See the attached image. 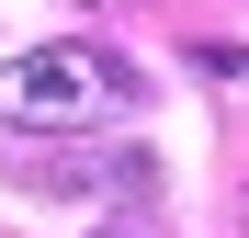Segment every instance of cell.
I'll list each match as a JSON object with an SVG mask.
<instances>
[{"mask_svg":"<svg viewBox=\"0 0 249 238\" xmlns=\"http://www.w3.org/2000/svg\"><path fill=\"white\" fill-rule=\"evenodd\" d=\"M124 91V68L91 46H34V57H0V125H79L91 102Z\"/></svg>","mask_w":249,"mask_h":238,"instance_id":"obj_1","label":"cell"}]
</instances>
